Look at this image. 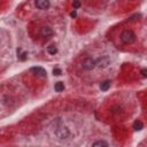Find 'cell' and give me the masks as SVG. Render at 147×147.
I'll return each instance as SVG.
<instances>
[{"label":"cell","mask_w":147,"mask_h":147,"mask_svg":"<svg viewBox=\"0 0 147 147\" xmlns=\"http://www.w3.org/2000/svg\"><path fill=\"white\" fill-rule=\"evenodd\" d=\"M108 64H109V59L106 56H102L98 61H95V65H98L99 68H106Z\"/></svg>","instance_id":"obj_6"},{"label":"cell","mask_w":147,"mask_h":147,"mask_svg":"<svg viewBox=\"0 0 147 147\" xmlns=\"http://www.w3.org/2000/svg\"><path fill=\"white\" fill-rule=\"evenodd\" d=\"M36 6L39 9H47L49 7V1L48 0H37L36 1Z\"/></svg>","instance_id":"obj_7"},{"label":"cell","mask_w":147,"mask_h":147,"mask_svg":"<svg viewBox=\"0 0 147 147\" xmlns=\"http://www.w3.org/2000/svg\"><path fill=\"white\" fill-rule=\"evenodd\" d=\"M142 123L140 122V121H136L134 123H133V127H134V130H141L142 129Z\"/></svg>","instance_id":"obj_12"},{"label":"cell","mask_w":147,"mask_h":147,"mask_svg":"<svg viewBox=\"0 0 147 147\" xmlns=\"http://www.w3.org/2000/svg\"><path fill=\"white\" fill-rule=\"evenodd\" d=\"M72 6H74V8H78V7L80 6V2H78V1H75V2L72 3Z\"/></svg>","instance_id":"obj_14"},{"label":"cell","mask_w":147,"mask_h":147,"mask_svg":"<svg viewBox=\"0 0 147 147\" xmlns=\"http://www.w3.org/2000/svg\"><path fill=\"white\" fill-rule=\"evenodd\" d=\"M54 90H55L56 92H62V91L64 90V84H63L62 82H57V83H55V85H54Z\"/></svg>","instance_id":"obj_9"},{"label":"cell","mask_w":147,"mask_h":147,"mask_svg":"<svg viewBox=\"0 0 147 147\" xmlns=\"http://www.w3.org/2000/svg\"><path fill=\"white\" fill-rule=\"evenodd\" d=\"M94 67H95V60H93L92 57H86L82 62V68L84 70H92Z\"/></svg>","instance_id":"obj_3"},{"label":"cell","mask_w":147,"mask_h":147,"mask_svg":"<svg viewBox=\"0 0 147 147\" xmlns=\"http://www.w3.org/2000/svg\"><path fill=\"white\" fill-rule=\"evenodd\" d=\"M20 59H21V60H22V61H24V60H25V59H26V53H25V52H24V53H23V54H21V56H20Z\"/></svg>","instance_id":"obj_15"},{"label":"cell","mask_w":147,"mask_h":147,"mask_svg":"<svg viewBox=\"0 0 147 147\" xmlns=\"http://www.w3.org/2000/svg\"><path fill=\"white\" fill-rule=\"evenodd\" d=\"M121 40L124 44H132L136 40V34L131 30H125L121 33Z\"/></svg>","instance_id":"obj_1"},{"label":"cell","mask_w":147,"mask_h":147,"mask_svg":"<svg viewBox=\"0 0 147 147\" xmlns=\"http://www.w3.org/2000/svg\"><path fill=\"white\" fill-rule=\"evenodd\" d=\"M47 52H48L51 55H55V54L57 53V47H56L55 45H49V46L47 47Z\"/></svg>","instance_id":"obj_10"},{"label":"cell","mask_w":147,"mask_h":147,"mask_svg":"<svg viewBox=\"0 0 147 147\" xmlns=\"http://www.w3.org/2000/svg\"><path fill=\"white\" fill-rule=\"evenodd\" d=\"M61 69H59V68H54V70H53V74L54 75H56V76H60L61 75Z\"/></svg>","instance_id":"obj_13"},{"label":"cell","mask_w":147,"mask_h":147,"mask_svg":"<svg viewBox=\"0 0 147 147\" xmlns=\"http://www.w3.org/2000/svg\"><path fill=\"white\" fill-rule=\"evenodd\" d=\"M109 87H110V80H105V82H102L101 85H100L101 91H107Z\"/></svg>","instance_id":"obj_11"},{"label":"cell","mask_w":147,"mask_h":147,"mask_svg":"<svg viewBox=\"0 0 147 147\" xmlns=\"http://www.w3.org/2000/svg\"><path fill=\"white\" fill-rule=\"evenodd\" d=\"M55 134L60 139H65L69 136V130L64 125H59L57 127H55Z\"/></svg>","instance_id":"obj_2"},{"label":"cell","mask_w":147,"mask_h":147,"mask_svg":"<svg viewBox=\"0 0 147 147\" xmlns=\"http://www.w3.org/2000/svg\"><path fill=\"white\" fill-rule=\"evenodd\" d=\"M30 71H31L34 76H37V77H46V75H47L46 70H45L44 68H41V67H32V68L30 69Z\"/></svg>","instance_id":"obj_4"},{"label":"cell","mask_w":147,"mask_h":147,"mask_svg":"<svg viewBox=\"0 0 147 147\" xmlns=\"http://www.w3.org/2000/svg\"><path fill=\"white\" fill-rule=\"evenodd\" d=\"M53 34H54V31L49 26H42L40 29V36L44 38H51Z\"/></svg>","instance_id":"obj_5"},{"label":"cell","mask_w":147,"mask_h":147,"mask_svg":"<svg viewBox=\"0 0 147 147\" xmlns=\"http://www.w3.org/2000/svg\"><path fill=\"white\" fill-rule=\"evenodd\" d=\"M92 147H109V145L105 140H98L92 145Z\"/></svg>","instance_id":"obj_8"},{"label":"cell","mask_w":147,"mask_h":147,"mask_svg":"<svg viewBox=\"0 0 147 147\" xmlns=\"http://www.w3.org/2000/svg\"><path fill=\"white\" fill-rule=\"evenodd\" d=\"M141 74H142V76H144V77H146V69H142Z\"/></svg>","instance_id":"obj_16"}]
</instances>
